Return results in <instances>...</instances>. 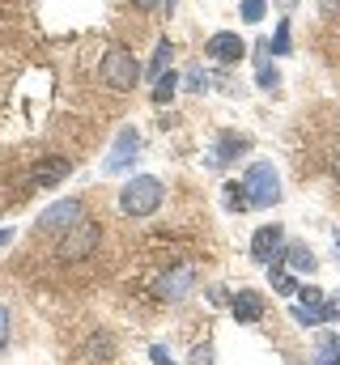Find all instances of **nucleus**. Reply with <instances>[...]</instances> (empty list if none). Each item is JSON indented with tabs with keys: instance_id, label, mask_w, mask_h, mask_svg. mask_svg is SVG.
<instances>
[{
	"instance_id": "obj_7",
	"label": "nucleus",
	"mask_w": 340,
	"mask_h": 365,
	"mask_svg": "<svg viewBox=\"0 0 340 365\" xmlns=\"http://www.w3.org/2000/svg\"><path fill=\"white\" fill-rule=\"evenodd\" d=\"M141 153V132L136 128H119V136H115V149L106 153V162H102V170L106 175H119L132 158Z\"/></svg>"
},
{
	"instance_id": "obj_14",
	"label": "nucleus",
	"mask_w": 340,
	"mask_h": 365,
	"mask_svg": "<svg viewBox=\"0 0 340 365\" xmlns=\"http://www.w3.org/2000/svg\"><path fill=\"white\" fill-rule=\"evenodd\" d=\"M281 259H289V268H294V272H302V276L315 272V255H311L306 247H285V255H281Z\"/></svg>"
},
{
	"instance_id": "obj_11",
	"label": "nucleus",
	"mask_w": 340,
	"mask_h": 365,
	"mask_svg": "<svg viewBox=\"0 0 340 365\" xmlns=\"http://www.w3.org/2000/svg\"><path fill=\"white\" fill-rule=\"evenodd\" d=\"M230 310H234L239 323H259V319H264V297H259L255 289H239L234 302H230Z\"/></svg>"
},
{
	"instance_id": "obj_16",
	"label": "nucleus",
	"mask_w": 340,
	"mask_h": 365,
	"mask_svg": "<svg viewBox=\"0 0 340 365\" xmlns=\"http://www.w3.org/2000/svg\"><path fill=\"white\" fill-rule=\"evenodd\" d=\"M255 86H259V90H276V86H281V73L268 64V43H264V51H259V77H255Z\"/></svg>"
},
{
	"instance_id": "obj_20",
	"label": "nucleus",
	"mask_w": 340,
	"mask_h": 365,
	"mask_svg": "<svg viewBox=\"0 0 340 365\" xmlns=\"http://www.w3.org/2000/svg\"><path fill=\"white\" fill-rule=\"evenodd\" d=\"M226 208H234V212L251 208V200H247V187H243V182H226Z\"/></svg>"
},
{
	"instance_id": "obj_13",
	"label": "nucleus",
	"mask_w": 340,
	"mask_h": 365,
	"mask_svg": "<svg viewBox=\"0 0 340 365\" xmlns=\"http://www.w3.org/2000/svg\"><path fill=\"white\" fill-rule=\"evenodd\" d=\"M243 149H247V136L221 132V136H217V145H213V158H209V162H213V166H226V162H234Z\"/></svg>"
},
{
	"instance_id": "obj_2",
	"label": "nucleus",
	"mask_w": 340,
	"mask_h": 365,
	"mask_svg": "<svg viewBox=\"0 0 340 365\" xmlns=\"http://www.w3.org/2000/svg\"><path fill=\"white\" fill-rule=\"evenodd\" d=\"M102 81L111 86L115 93H128V90H136V81H141V64H136V56L128 51V47H111L106 56H102Z\"/></svg>"
},
{
	"instance_id": "obj_12",
	"label": "nucleus",
	"mask_w": 340,
	"mask_h": 365,
	"mask_svg": "<svg viewBox=\"0 0 340 365\" xmlns=\"http://www.w3.org/2000/svg\"><path fill=\"white\" fill-rule=\"evenodd\" d=\"M191 280H196V272H191V268H174V272L162 276L158 293H162L166 302H179V297H187V293H191Z\"/></svg>"
},
{
	"instance_id": "obj_27",
	"label": "nucleus",
	"mask_w": 340,
	"mask_h": 365,
	"mask_svg": "<svg viewBox=\"0 0 340 365\" xmlns=\"http://www.w3.org/2000/svg\"><path fill=\"white\" fill-rule=\"evenodd\" d=\"M4 344H9V310L0 306V349H4Z\"/></svg>"
},
{
	"instance_id": "obj_9",
	"label": "nucleus",
	"mask_w": 340,
	"mask_h": 365,
	"mask_svg": "<svg viewBox=\"0 0 340 365\" xmlns=\"http://www.w3.org/2000/svg\"><path fill=\"white\" fill-rule=\"evenodd\" d=\"M69 170H73L69 158H39V162L30 166V182H34V187H60V182L69 179Z\"/></svg>"
},
{
	"instance_id": "obj_8",
	"label": "nucleus",
	"mask_w": 340,
	"mask_h": 365,
	"mask_svg": "<svg viewBox=\"0 0 340 365\" xmlns=\"http://www.w3.org/2000/svg\"><path fill=\"white\" fill-rule=\"evenodd\" d=\"M217 64H239L243 56H247V43L234 34V30H217L213 38H209V47H204Z\"/></svg>"
},
{
	"instance_id": "obj_24",
	"label": "nucleus",
	"mask_w": 340,
	"mask_h": 365,
	"mask_svg": "<svg viewBox=\"0 0 340 365\" xmlns=\"http://www.w3.org/2000/svg\"><path fill=\"white\" fill-rule=\"evenodd\" d=\"M187 90L204 93V90H209V77H204V73H200V68H191V73H187Z\"/></svg>"
},
{
	"instance_id": "obj_6",
	"label": "nucleus",
	"mask_w": 340,
	"mask_h": 365,
	"mask_svg": "<svg viewBox=\"0 0 340 365\" xmlns=\"http://www.w3.org/2000/svg\"><path fill=\"white\" fill-rule=\"evenodd\" d=\"M285 255V230L272 221V225H259L251 234V259L259 264H272V259H281Z\"/></svg>"
},
{
	"instance_id": "obj_15",
	"label": "nucleus",
	"mask_w": 340,
	"mask_h": 365,
	"mask_svg": "<svg viewBox=\"0 0 340 365\" xmlns=\"http://www.w3.org/2000/svg\"><path fill=\"white\" fill-rule=\"evenodd\" d=\"M336 357H340V336L324 331V336H319V344H315V365H332Z\"/></svg>"
},
{
	"instance_id": "obj_10",
	"label": "nucleus",
	"mask_w": 340,
	"mask_h": 365,
	"mask_svg": "<svg viewBox=\"0 0 340 365\" xmlns=\"http://www.w3.org/2000/svg\"><path fill=\"white\" fill-rule=\"evenodd\" d=\"M85 217V208H81V200H60V204H51L47 212H43V230H69V225H77Z\"/></svg>"
},
{
	"instance_id": "obj_23",
	"label": "nucleus",
	"mask_w": 340,
	"mask_h": 365,
	"mask_svg": "<svg viewBox=\"0 0 340 365\" xmlns=\"http://www.w3.org/2000/svg\"><path fill=\"white\" fill-rule=\"evenodd\" d=\"M111 349H115L111 336H94V340H89V357H102V361H106V357H115Z\"/></svg>"
},
{
	"instance_id": "obj_5",
	"label": "nucleus",
	"mask_w": 340,
	"mask_h": 365,
	"mask_svg": "<svg viewBox=\"0 0 340 365\" xmlns=\"http://www.w3.org/2000/svg\"><path fill=\"white\" fill-rule=\"evenodd\" d=\"M294 319H298L302 327H319V323H328V302H324V293H319L315 284H298Z\"/></svg>"
},
{
	"instance_id": "obj_22",
	"label": "nucleus",
	"mask_w": 340,
	"mask_h": 365,
	"mask_svg": "<svg viewBox=\"0 0 340 365\" xmlns=\"http://www.w3.org/2000/svg\"><path fill=\"white\" fill-rule=\"evenodd\" d=\"M268 0H243V21H264Z\"/></svg>"
},
{
	"instance_id": "obj_28",
	"label": "nucleus",
	"mask_w": 340,
	"mask_h": 365,
	"mask_svg": "<svg viewBox=\"0 0 340 365\" xmlns=\"http://www.w3.org/2000/svg\"><path fill=\"white\" fill-rule=\"evenodd\" d=\"M328 319H340V289H336V297L328 302Z\"/></svg>"
},
{
	"instance_id": "obj_32",
	"label": "nucleus",
	"mask_w": 340,
	"mask_h": 365,
	"mask_svg": "<svg viewBox=\"0 0 340 365\" xmlns=\"http://www.w3.org/2000/svg\"><path fill=\"white\" fill-rule=\"evenodd\" d=\"M294 4H298V0H276V9H285V13H289Z\"/></svg>"
},
{
	"instance_id": "obj_35",
	"label": "nucleus",
	"mask_w": 340,
	"mask_h": 365,
	"mask_svg": "<svg viewBox=\"0 0 340 365\" xmlns=\"http://www.w3.org/2000/svg\"><path fill=\"white\" fill-rule=\"evenodd\" d=\"M336 247H340V230H336ZM336 255H340V251H336Z\"/></svg>"
},
{
	"instance_id": "obj_1",
	"label": "nucleus",
	"mask_w": 340,
	"mask_h": 365,
	"mask_svg": "<svg viewBox=\"0 0 340 365\" xmlns=\"http://www.w3.org/2000/svg\"><path fill=\"white\" fill-rule=\"evenodd\" d=\"M162 200H166V191H162V179H154V175H136V179L124 182V191H119L124 217H154L162 208Z\"/></svg>"
},
{
	"instance_id": "obj_18",
	"label": "nucleus",
	"mask_w": 340,
	"mask_h": 365,
	"mask_svg": "<svg viewBox=\"0 0 340 365\" xmlns=\"http://www.w3.org/2000/svg\"><path fill=\"white\" fill-rule=\"evenodd\" d=\"M268 280H272V289H276V293H285V297H289V293H298V280H294L289 272H281L276 264H268Z\"/></svg>"
},
{
	"instance_id": "obj_26",
	"label": "nucleus",
	"mask_w": 340,
	"mask_h": 365,
	"mask_svg": "<svg viewBox=\"0 0 340 365\" xmlns=\"http://www.w3.org/2000/svg\"><path fill=\"white\" fill-rule=\"evenodd\" d=\"M149 357H154V365H174V361H170V353L162 349V344H154V349H149Z\"/></svg>"
},
{
	"instance_id": "obj_3",
	"label": "nucleus",
	"mask_w": 340,
	"mask_h": 365,
	"mask_svg": "<svg viewBox=\"0 0 340 365\" xmlns=\"http://www.w3.org/2000/svg\"><path fill=\"white\" fill-rule=\"evenodd\" d=\"M243 187H247L251 208H272L281 200V175H276L272 162H251L247 175H243Z\"/></svg>"
},
{
	"instance_id": "obj_29",
	"label": "nucleus",
	"mask_w": 340,
	"mask_h": 365,
	"mask_svg": "<svg viewBox=\"0 0 340 365\" xmlns=\"http://www.w3.org/2000/svg\"><path fill=\"white\" fill-rule=\"evenodd\" d=\"M319 9L324 13H340V0H319Z\"/></svg>"
},
{
	"instance_id": "obj_30",
	"label": "nucleus",
	"mask_w": 340,
	"mask_h": 365,
	"mask_svg": "<svg viewBox=\"0 0 340 365\" xmlns=\"http://www.w3.org/2000/svg\"><path fill=\"white\" fill-rule=\"evenodd\" d=\"M141 9H162V0H136Z\"/></svg>"
},
{
	"instance_id": "obj_17",
	"label": "nucleus",
	"mask_w": 340,
	"mask_h": 365,
	"mask_svg": "<svg viewBox=\"0 0 340 365\" xmlns=\"http://www.w3.org/2000/svg\"><path fill=\"white\" fill-rule=\"evenodd\" d=\"M170 51H174V47H170V38H162V43H158V51H154V60H149V68H145V73H149L154 81H158V77L166 73V64H170Z\"/></svg>"
},
{
	"instance_id": "obj_25",
	"label": "nucleus",
	"mask_w": 340,
	"mask_h": 365,
	"mask_svg": "<svg viewBox=\"0 0 340 365\" xmlns=\"http://www.w3.org/2000/svg\"><path fill=\"white\" fill-rule=\"evenodd\" d=\"M191 365H213V349L209 344H196L191 349Z\"/></svg>"
},
{
	"instance_id": "obj_21",
	"label": "nucleus",
	"mask_w": 340,
	"mask_h": 365,
	"mask_svg": "<svg viewBox=\"0 0 340 365\" xmlns=\"http://www.w3.org/2000/svg\"><path fill=\"white\" fill-rule=\"evenodd\" d=\"M268 51H272V56H289V51H294V47H289V21L276 26V34L268 38Z\"/></svg>"
},
{
	"instance_id": "obj_33",
	"label": "nucleus",
	"mask_w": 340,
	"mask_h": 365,
	"mask_svg": "<svg viewBox=\"0 0 340 365\" xmlns=\"http://www.w3.org/2000/svg\"><path fill=\"white\" fill-rule=\"evenodd\" d=\"M162 9H166V13H170V9H174V0H162Z\"/></svg>"
},
{
	"instance_id": "obj_19",
	"label": "nucleus",
	"mask_w": 340,
	"mask_h": 365,
	"mask_svg": "<svg viewBox=\"0 0 340 365\" xmlns=\"http://www.w3.org/2000/svg\"><path fill=\"white\" fill-rule=\"evenodd\" d=\"M174 90H179V77H174V73H162V77H158V86H154V102H158V106H166L170 98H174Z\"/></svg>"
},
{
	"instance_id": "obj_31",
	"label": "nucleus",
	"mask_w": 340,
	"mask_h": 365,
	"mask_svg": "<svg viewBox=\"0 0 340 365\" xmlns=\"http://www.w3.org/2000/svg\"><path fill=\"white\" fill-rule=\"evenodd\" d=\"M13 242V230H0V247H9Z\"/></svg>"
},
{
	"instance_id": "obj_4",
	"label": "nucleus",
	"mask_w": 340,
	"mask_h": 365,
	"mask_svg": "<svg viewBox=\"0 0 340 365\" xmlns=\"http://www.w3.org/2000/svg\"><path fill=\"white\" fill-rule=\"evenodd\" d=\"M98 242H102V230H98V221L81 217L77 225H69V230H64V238H60V259H64V264L89 259V255L98 251Z\"/></svg>"
},
{
	"instance_id": "obj_34",
	"label": "nucleus",
	"mask_w": 340,
	"mask_h": 365,
	"mask_svg": "<svg viewBox=\"0 0 340 365\" xmlns=\"http://www.w3.org/2000/svg\"><path fill=\"white\" fill-rule=\"evenodd\" d=\"M336 182H340V158H336Z\"/></svg>"
},
{
	"instance_id": "obj_36",
	"label": "nucleus",
	"mask_w": 340,
	"mask_h": 365,
	"mask_svg": "<svg viewBox=\"0 0 340 365\" xmlns=\"http://www.w3.org/2000/svg\"><path fill=\"white\" fill-rule=\"evenodd\" d=\"M332 365H340V357H336V361H332Z\"/></svg>"
}]
</instances>
